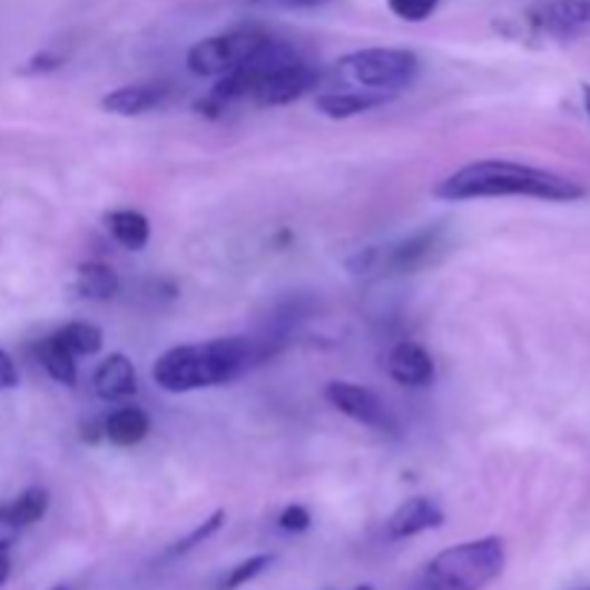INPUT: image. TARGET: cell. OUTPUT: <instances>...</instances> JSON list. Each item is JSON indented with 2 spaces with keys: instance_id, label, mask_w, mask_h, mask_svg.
I'll list each match as a JSON object with an SVG mask.
<instances>
[{
  "instance_id": "cell-1",
  "label": "cell",
  "mask_w": 590,
  "mask_h": 590,
  "mask_svg": "<svg viewBox=\"0 0 590 590\" xmlns=\"http://www.w3.org/2000/svg\"><path fill=\"white\" fill-rule=\"evenodd\" d=\"M432 196L444 201L495 199V196H530V199L573 201L582 199L584 188L568 176L550 174L542 167L519 161L484 159L464 165L432 188Z\"/></svg>"
},
{
  "instance_id": "cell-2",
  "label": "cell",
  "mask_w": 590,
  "mask_h": 590,
  "mask_svg": "<svg viewBox=\"0 0 590 590\" xmlns=\"http://www.w3.org/2000/svg\"><path fill=\"white\" fill-rule=\"evenodd\" d=\"M263 348L250 337H216L167 348L154 363V381L165 392H196L223 386L245 375L254 363H263Z\"/></svg>"
},
{
  "instance_id": "cell-3",
  "label": "cell",
  "mask_w": 590,
  "mask_h": 590,
  "mask_svg": "<svg viewBox=\"0 0 590 590\" xmlns=\"http://www.w3.org/2000/svg\"><path fill=\"white\" fill-rule=\"evenodd\" d=\"M508 548L499 535L452 544L426 564L424 590H484L504 573Z\"/></svg>"
},
{
  "instance_id": "cell-4",
  "label": "cell",
  "mask_w": 590,
  "mask_h": 590,
  "mask_svg": "<svg viewBox=\"0 0 590 590\" xmlns=\"http://www.w3.org/2000/svg\"><path fill=\"white\" fill-rule=\"evenodd\" d=\"M337 70L361 83L366 90L392 92L410 87L421 72V58L412 49L395 47H375L352 52L343 61H337Z\"/></svg>"
},
{
  "instance_id": "cell-5",
  "label": "cell",
  "mask_w": 590,
  "mask_h": 590,
  "mask_svg": "<svg viewBox=\"0 0 590 590\" xmlns=\"http://www.w3.org/2000/svg\"><path fill=\"white\" fill-rule=\"evenodd\" d=\"M268 38L272 36H265L259 29H234V32L205 38V41L190 47L188 70L199 78L225 76V72L236 70L239 63L248 61Z\"/></svg>"
},
{
  "instance_id": "cell-6",
  "label": "cell",
  "mask_w": 590,
  "mask_h": 590,
  "mask_svg": "<svg viewBox=\"0 0 590 590\" xmlns=\"http://www.w3.org/2000/svg\"><path fill=\"white\" fill-rule=\"evenodd\" d=\"M528 23L550 38H573L590 36V0H550L528 12Z\"/></svg>"
},
{
  "instance_id": "cell-7",
  "label": "cell",
  "mask_w": 590,
  "mask_h": 590,
  "mask_svg": "<svg viewBox=\"0 0 590 590\" xmlns=\"http://www.w3.org/2000/svg\"><path fill=\"white\" fill-rule=\"evenodd\" d=\"M326 401L334 410L357 421V424L368 426V430H390L392 426L390 410L383 406L375 392L361 386V383L332 381L326 386Z\"/></svg>"
},
{
  "instance_id": "cell-8",
  "label": "cell",
  "mask_w": 590,
  "mask_h": 590,
  "mask_svg": "<svg viewBox=\"0 0 590 590\" xmlns=\"http://www.w3.org/2000/svg\"><path fill=\"white\" fill-rule=\"evenodd\" d=\"M319 81V72L314 70L312 63H306L303 58L283 70L272 72L259 81V87L254 90V101L263 107H279V105H292L297 98H303L306 92H312Z\"/></svg>"
},
{
  "instance_id": "cell-9",
  "label": "cell",
  "mask_w": 590,
  "mask_h": 590,
  "mask_svg": "<svg viewBox=\"0 0 590 590\" xmlns=\"http://www.w3.org/2000/svg\"><path fill=\"white\" fill-rule=\"evenodd\" d=\"M441 236H444L441 225L417 230V234L406 236L401 243L390 245V250H381L377 265H386V268L401 274L417 272V268H424V265H430L435 259V250L441 248Z\"/></svg>"
},
{
  "instance_id": "cell-10",
  "label": "cell",
  "mask_w": 590,
  "mask_h": 590,
  "mask_svg": "<svg viewBox=\"0 0 590 590\" xmlns=\"http://www.w3.org/2000/svg\"><path fill=\"white\" fill-rule=\"evenodd\" d=\"M92 390L107 403H121L136 397V392H139V377H136V366H132L130 357L116 352L98 363L96 375H92Z\"/></svg>"
},
{
  "instance_id": "cell-11",
  "label": "cell",
  "mask_w": 590,
  "mask_h": 590,
  "mask_svg": "<svg viewBox=\"0 0 590 590\" xmlns=\"http://www.w3.org/2000/svg\"><path fill=\"white\" fill-rule=\"evenodd\" d=\"M386 372L395 383L401 386H412V390H421V386H430L432 377H435V363H432L430 352L424 346H417L412 341L397 343L395 348L386 357Z\"/></svg>"
},
{
  "instance_id": "cell-12",
  "label": "cell",
  "mask_w": 590,
  "mask_h": 590,
  "mask_svg": "<svg viewBox=\"0 0 590 590\" xmlns=\"http://www.w3.org/2000/svg\"><path fill=\"white\" fill-rule=\"evenodd\" d=\"M444 510L437 508L432 499L424 495H415V499H406L395 513L386 521V533L390 539H412L417 533H426V530H437L444 524Z\"/></svg>"
},
{
  "instance_id": "cell-13",
  "label": "cell",
  "mask_w": 590,
  "mask_h": 590,
  "mask_svg": "<svg viewBox=\"0 0 590 590\" xmlns=\"http://www.w3.org/2000/svg\"><path fill=\"white\" fill-rule=\"evenodd\" d=\"M170 96L167 83H130V87H118L101 98V110L112 116H145V112L161 107Z\"/></svg>"
},
{
  "instance_id": "cell-14",
  "label": "cell",
  "mask_w": 590,
  "mask_h": 590,
  "mask_svg": "<svg viewBox=\"0 0 590 590\" xmlns=\"http://www.w3.org/2000/svg\"><path fill=\"white\" fill-rule=\"evenodd\" d=\"M390 92H377V90H332L317 96V112H323L326 118L334 121H343V118H354L361 112L375 110V107L386 105L390 101Z\"/></svg>"
},
{
  "instance_id": "cell-15",
  "label": "cell",
  "mask_w": 590,
  "mask_h": 590,
  "mask_svg": "<svg viewBox=\"0 0 590 590\" xmlns=\"http://www.w3.org/2000/svg\"><path fill=\"white\" fill-rule=\"evenodd\" d=\"M150 432V415L141 406H118L105 417V437L116 446L141 444Z\"/></svg>"
},
{
  "instance_id": "cell-16",
  "label": "cell",
  "mask_w": 590,
  "mask_h": 590,
  "mask_svg": "<svg viewBox=\"0 0 590 590\" xmlns=\"http://www.w3.org/2000/svg\"><path fill=\"white\" fill-rule=\"evenodd\" d=\"M118 288H121V279H118V274L107 263L92 259V263H81L76 268V292L83 299L105 303V299L116 297Z\"/></svg>"
},
{
  "instance_id": "cell-17",
  "label": "cell",
  "mask_w": 590,
  "mask_h": 590,
  "mask_svg": "<svg viewBox=\"0 0 590 590\" xmlns=\"http://www.w3.org/2000/svg\"><path fill=\"white\" fill-rule=\"evenodd\" d=\"M105 225L112 239L118 245H125L127 250H141L150 243V223L139 210H112L105 216Z\"/></svg>"
},
{
  "instance_id": "cell-18",
  "label": "cell",
  "mask_w": 590,
  "mask_h": 590,
  "mask_svg": "<svg viewBox=\"0 0 590 590\" xmlns=\"http://www.w3.org/2000/svg\"><path fill=\"white\" fill-rule=\"evenodd\" d=\"M49 337L61 343L72 357H92V354H98L101 346H105V334H101L98 326H92V323H67V326L58 328Z\"/></svg>"
},
{
  "instance_id": "cell-19",
  "label": "cell",
  "mask_w": 590,
  "mask_h": 590,
  "mask_svg": "<svg viewBox=\"0 0 590 590\" xmlns=\"http://www.w3.org/2000/svg\"><path fill=\"white\" fill-rule=\"evenodd\" d=\"M38 357H41V366L47 368L52 381L63 383V386H76L78 363H76V357H72V354L61 346V343L47 337V341L38 346Z\"/></svg>"
},
{
  "instance_id": "cell-20",
  "label": "cell",
  "mask_w": 590,
  "mask_h": 590,
  "mask_svg": "<svg viewBox=\"0 0 590 590\" xmlns=\"http://www.w3.org/2000/svg\"><path fill=\"white\" fill-rule=\"evenodd\" d=\"M7 510L21 528H29V524H36V521H41L43 515H47L49 493L43 486H29V490H23Z\"/></svg>"
},
{
  "instance_id": "cell-21",
  "label": "cell",
  "mask_w": 590,
  "mask_h": 590,
  "mask_svg": "<svg viewBox=\"0 0 590 590\" xmlns=\"http://www.w3.org/2000/svg\"><path fill=\"white\" fill-rule=\"evenodd\" d=\"M223 524H225V510H214V513H210L208 519L201 521L199 528H194L188 535H181L179 542L170 544V548L165 550V559H174V555L190 553V550L199 548L201 542H208L210 535L219 533V530H223Z\"/></svg>"
},
{
  "instance_id": "cell-22",
  "label": "cell",
  "mask_w": 590,
  "mask_h": 590,
  "mask_svg": "<svg viewBox=\"0 0 590 590\" xmlns=\"http://www.w3.org/2000/svg\"><path fill=\"white\" fill-rule=\"evenodd\" d=\"M272 562H274V555H268V553H259V555H250V559H243V562L234 564V568L225 573L223 582H219V588L216 590H239L243 584L254 582V579H257L259 573H263V570L268 568Z\"/></svg>"
},
{
  "instance_id": "cell-23",
  "label": "cell",
  "mask_w": 590,
  "mask_h": 590,
  "mask_svg": "<svg viewBox=\"0 0 590 590\" xmlns=\"http://www.w3.org/2000/svg\"><path fill=\"white\" fill-rule=\"evenodd\" d=\"M386 3H390V12L401 21L421 23L435 12L441 0H386Z\"/></svg>"
},
{
  "instance_id": "cell-24",
  "label": "cell",
  "mask_w": 590,
  "mask_h": 590,
  "mask_svg": "<svg viewBox=\"0 0 590 590\" xmlns=\"http://www.w3.org/2000/svg\"><path fill=\"white\" fill-rule=\"evenodd\" d=\"M277 524L285 533H306V530L312 528V513H308L303 504H288V508L279 513Z\"/></svg>"
},
{
  "instance_id": "cell-25",
  "label": "cell",
  "mask_w": 590,
  "mask_h": 590,
  "mask_svg": "<svg viewBox=\"0 0 590 590\" xmlns=\"http://www.w3.org/2000/svg\"><path fill=\"white\" fill-rule=\"evenodd\" d=\"M63 58L56 52H38L36 58H29L27 67H21V76H47V72L61 70Z\"/></svg>"
},
{
  "instance_id": "cell-26",
  "label": "cell",
  "mask_w": 590,
  "mask_h": 590,
  "mask_svg": "<svg viewBox=\"0 0 590 590\" xmlns=\"http://www.w3.org/2000/svg\"><path fill=\"white\" fill-rule=\"evenodd\" d=\"M21 524L9 515L7 508H0V550H12L21 539Z\"/></svg>"
},
{
  "instance_id": "cell-27",
  "label": "cell",
  "mask_w": 590,
  "mask_h": 590,
  "mask_svg": "<svg viewBox=\"0 0 590 590\" xmlns=\"http://www.w3.org/2000/svg\"><path fill=\"white\" fill-rule=\"evenodd\" d=\"M377 259H381V248H363L361 254H354L346 265L352 274H368L377 265Z\"/></svg>"
},
{
  "instance_id": "cell-28",
  "label": "cell",
  "mask_w": 590,
  "mask_h": 590,
  "mask_svg": "<svg viewBox=\"0 0 590 590\" xmlns=\"http://www.w3.org/2000/svg\"><path fill=\"white\" fill-rule=\"evenodd\" d=\"M21 383V372L14 366V361L0 348V390H14Z\"/></svg>"
},
{
  "instance_id": "cell-29",
  "label": "cell",
  "mask_w": 590,
  "mask_h": 590,
  "mask_svg": "<svg viewBox=\"0 0 590 590\" xmlns=\"http://www.w3.org/2000/svg\"><path fill=\"white\" fill-rule=\"evenodd\" d=\"M250 3L265 9H317L328 3V0H250Z\"/></svg>"
},
{
  "instance_id": "cell-30",
  "label": "cell",
  "mask_w": 590,
  "mask_h": 590,
  "mask_svg": "<svg viewBox=\"0 0 590 590\" xmlns=\"http://www.w3.org/2000/svg\"><path fill=\"white\" fill-rule=\"evenodd\" d=\"M12 577V559H9V550H0V588L9 582Z\"/></svg>"
},
{
  "instance_id": "cell-31",
  "label": "cell",
  "mask_w": 590,
  "mask_h": 590,
  "mask_svg": "<svg viewBox=\"0 0 590 590\" xmlns=\"http://www.w3.org/2000/svg\"><path fill=\"white\" fill-rule=\"evenodd\" d=\"M582 96H584V110L590 116V83H582Z\"/></svg>"
},
{
  "instance_id": "cell-32",
  "label": "cell",
  "mask_w": 590,
  "mask_h": 590,
  "mask_svg": "<svg viewBox=\"0 0 590 590\" xmlns=\"http://www.w3.org/2000/svg\"><path fill=\"white\" fill-rule=\"evenodd\" d=\"M354 590H375V588H372V584H357Z\"/></svg>"
},
{
  "instance_id": "cell-33",
  "label": "cell",
  "mask_w": 590,
  "mask_h": 590,
  "mask_svg": "<svg viewBox=\"0 0 590 590\" xmlns=\"http://www.w3.org/2000/svg\"><path fill=\"white\" fill-rule=\"evenodd\" d=\"M52 590H70V588H52Z\"/></svg>"
}]
</instances>
